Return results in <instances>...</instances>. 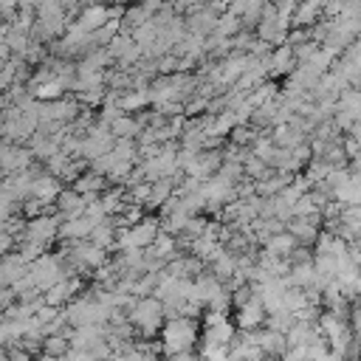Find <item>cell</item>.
Returning a JSON list of instances; mask_svg holds the SVG:
<instances>
[{
	"mask_svg": "<svg viewBox=\"0 0 361 361\" xmlns=\"http://www.w3.org/2000/svg\"><path fill=\"white\" fill-rule=\"evenodd\" d=\"M197 341V322L192 316H172L161 327V350L166 355L186 353Z\"/></svg>",
	"mask_w": 361,
	"mask_h": 361,
	"instance_id": "6da1fadb",
	"label": "cell"
},
{
	"mask_svg": "<svg viewBox=\"0 0 361 361\" xmlns=\"http://www.w3.org/2000/svg\"><path fill=\"white\" fill-rule=\"evenodd\" d=\"M164 305L158 296H138L130 307V324L133 330H138L141 336H155L164 327Z\"/></svg>",
	"mask_w": 361,
	"mask_h": 361,
	"instance_id": "7a4b0ae2",
	"label": "cell"
},
{
	"mask_svg": "<svg viewBox=\"0 0 361 361\" xmlns=\"http://www.w3.org/2000/svg\"><path fill=\"white\" fill-rule=\"evenodd\" d=\"M158 234H161L158 217H141L138 223L118 228L116 248H121V251H147V248L155 243Z\"/></svg>",
	"mask_w": 361,
	"mask_h": 361,
	"instance_id": "3957f363",
	"label": "cell"
},
{
	"mask_svg": "<svg viewBox=\"0 0 361 361\" xmlns=\"http://www.w3.org/2000/svg\"><path fill=\"white\" fill-rule=\"evenodd\" d=\"M316 327H319V333H322V338L327 341V347L333 350V353H344L347 350V344L355 338V333H353V324L347 322V316H338V313H333V310H324L319 319H316Z\"/></svg>",
	"mask_w": 361,
	"mask_h": 361,
	"instance_id": "277c9868",
	"label": "cell"
},
{
	"mask_svg": "<svg viewBox=\"0 0 361 361\" xmlns=\"http://www.w3.org/2000/svg\"><path fill=\"white\" fill-rule=\"evenodd\" d=\"M68 274H65V262H62V257H56V254H42L37 262H31L28 265V282L39 290V293H45L48 288H54L56 282H62Z\"/></svg>",
	"mask_w": 361,
	"mask_h": 361,
	"instance_id": "5b68a950",
	"label": "cell"
},
{
	"mask_svg": "<svg viewBox=\"0 0 361 361\" xmlns=\"http://www.w3.org/2000/svg\"><path fill=\"white\" fill-rule=\"evenodd\" d=\"M113 147H116V135L110 133L107 124L96 121V124H90V127L85 130V135H82V141H79V158L96 161V158H102L104 152H110Z\"/></svg>",
	"mask_w": 361,
	"mask_h": 361,
	"instance_id": "8992f818",
	"label": "cell"
},
{
	"mask_svg": "<svg viewBox=\"0 0 361 361\" xmlns=\"http://www.w3.org/2000/svg\"><path fill=\"white\" fill-rule=\"evenodd\" d=\"M288 34H290V20L279 17V11H276L274 3H265L262 20L257 23V39H262L268 45H285L288 42Z\"/></svg>",
	"mask_w": 361,
	"mask_h": 361,
	"instance_id": "52a82bcc",
	"label": "cell"
},
{
	"mask_svg": "<svg viewBox=\"0 0 361 361\" xmlns=\"http://www.w3.org/2000/svg\"><path fill=\"white\" fill-rule=\"evenodd\" d=\"M37 110V107H34ZM34 110H23V107H8L6 118H3V135L11 141H23L31 138L39 130V118Z\"/></svg>",
	"mask_w": 361,
	"mask_h": 361,
	"instance_id": "ba28073f",
	"label": "cell"
},
{
	"mask_svg": "<svg viewBox=\"0 0 361 361\" xmlns=\"http://www.w3.org/2000/svg\"><path fill=\"white\" fill-rule=\"evenodd\" d=\"M234 338H237V327L228 322V316L220 313V310H206V319H203V344L231 347Z\"/></svg>",
	"mask_w": 361,
	"mask_h": 361,
	"instance_id": "9c48e42d",
	"label": "cell"
},
{
	"mask_svg": "<svg viewBox=\"0 0 361 361\" xmlns=\"http://www.w3.org/2000/svg\"><path fill=\"white\" fill-rule=\"evenodd\" d=\"M68 257H71V265L82 268V271H99L102 265H107V248H102L96 243H87V240L73 243Z\"/></svg>",
	"mask_w": 361,
	"mask_h": 361,
	"instance_id": "30bf717a",
	"label": "cell"
},
{
	"mask_svg": "<svg viewBox=\"0 0 361 361\" xmlns=\"http://www.w3.org/2000/svg\"><path fill=\"white\" fill-rule=\"evenodd\" d=\"M59 217H54V214H39V217H34L28 226H25V231H23V237L28 240V243H37V245H42V248H48L56 237H59Z\"/></svg>",
	"mask_w": 361,
	"mask_h": 361,
	"instance_id": "8fae6325",
	"label": "cell"
},
{
	"mask_svg": "<svg viewBox=\"0 0 361 361\" xmlns=\"http://www.w3.org/2000/svg\"><path fill=\"white\" fill-rule=\"evenodd\" d=\"M217 11L209 6V3H203V6H197V8H192L189 14H186V28H189V34H195V37H212L214 34V28H217Z\"/></svg>",
	"mask_w": 361,
	"mask_h": 361,
	"instance_id": "7c38bea8",
	"label": "cell"
},
{
	"mask_svg": "<svg viewBox=\"0 0 361 361\" xmlns=\"http://www.w3.org/2000/svg\"><path fill=\"white\" fill-rule=\"evenodd\" d=\"M319 223H322V214H307V217H290L285 223V228L296 237L299 245H316L319 240Z\"/></svg>",
	"mask_w": 361,
	"mask_h": 361,
	"instance_id": "4fadbf2b",
	"label": "cell"
},
{
	"mask_svg": "<svg viewBox=\"0 0 361 361\" xmlns=\"http://www.w3.org/2000/svg\"><path fill=\"white\" fill-rule=\"evenodd\" d=\"M265 319H268V310H265L262 299H259L257 290H254V296H251L245 305L237 307V327H243L245 333H248V330H259V327L265 324Z\"/></svg>",
	"mask_w": 361,
	"mask_h": 361,
	"instance_id": "5bb4252c",
	"label": "cell"
},
{
	"mask_svg": "<svg viewBox=\"0 0 361 361\" xmlns=\"http://www.w3.org/2000/svg\"><path fill=\"white\" fill-rule=\"evenodd\" d=\"M110 17H113V8H110V6H104V3H85L82 11H79V17L73 20V25H79V28L87 31V34H93V31H99Z\"/></svg>",
	"mask_w": 361,
	"mask_h": 361,
	"instance_id": "9a60e30c",
	"label": "cell"
},
{
	"mask_svg": "<svg viewBox=\"0 0 361 361\" xmlns=\"http://www.w3.org/2000/svg\"><path fill=\"white\" fill-rule=\"evenodd\" d=\"M296 54L293 48L285 42V45H276L268 56H265V68H268V76H290L293 68H296Z\"/></svg>",
	"mask_w": 361,
	"mask_h": 361,
	"instance_id": "2e32d148",
	"label": "cell"
},
{
	"mask_svg": "<svg viewBox=\"0 0 361 361\" xmlns=\"http://www.w3.org/2000/svg\"><path fill=\"white\" fill-rule=\"evenodd\" d=\"M79 288H82V282H79V276L73 274V276H65L62 282H56L54 288H48V290L42 293V299H45V305H51V307H62V305H71V302L76 299Z\"/></svg>",
	"mask_w": 361,
	"mask_h": 361,
	"instance_id": "e0dca14e",
	"label": "cell"
},
{
	"mask_svg": "<svg viewBox=\"0 0 361 361\" xmlns=\"http://www.w3.org/2000/svg\"><path fill=\"white\" fill-rule=\"evenodd\" d=\"M93 228H96V223H93L90 217L79 214V217L62 220V226H59V237H62V240H71V243H79V240H90Z\"/></svg>",
	"mask_w": 361,
	"mask_h": 361,
	"instance_id": "ac0fdd59",
	"label": "cell"
},
{
	"mask_svg": "<svg viewBox=\"0 0 361 361\" xmlns=\"http://www.w3.org/2000/svg\"><path fill=\"white\" fill-rule=\"evenodd\" d=\"M56 212H59V220H71V217H79V214H85V206H87V197L85 195H79L76 189H71V192H65L62 189V195L56 197Z\"/></svg>",
	"mask_w": 361,
	"mask_h": 361,
	"instance_id": "d6986e66",
	"label": "cell"
},
{
	"mask_svg": "<svg viewBox=\"0 0 361 361\" xmlns=\"http://www.w3.org/2000/svg\"><path fill=\"white\" fill-rule=\"evenodd\" d=\"M254 338H257V344H259V350H262L265 358L282 355L285 347H288L285 333H276V330H271V327H265V330H254Z\"/></svg>",
	"mask_w": 361,
	"mask_h": 361,
	"instance_id": "ffe728a7",
	"label": "cell"
},
{
	"mask_svg": "<svg viewBox=\"0 0 361 361\" xmlns=\"http://www.w3.org/2000/svg\"><path fill=\"white\" fill-rule=\"evenodd\" d=\"M116 96V104L121 107V113H133V110H144L152 96H149V87H130L124 93H113Z\"/></svg>",
	"mask_w": 361,
	"mask_h": 361,
	"instance_id": "44dd1931",
	"label": "cell"
},
{
	"mask_svg": "<svg viewBox=\"0 0 361 361\" xmlns=\"http://www.w3.org/2000/svg\"><path fill=\"white\" fill-rule=\"evenodd\" d=\"M59 195H62V189H59V180L54 175H37L34 178V186H31V197L34 200L48 206V203H56Z\"/></svg>",
	"mask_w": 361,
	"mask_h": 361,
	"instance_id": "7402d4cb",
	"label": "cell"
},
{
	"mask_svg": "<svg viewBox=\"0 0 361 361\" xmlns=\"http://www.w3.org/2000/svg\"><path fill=\"white\" fill-rule=\"evenodd\" d=\"M200 271H203V262L197 257H172L166 262V274L178 279H195L200 276Z\"/></svg>",
	"mask_w": 361,
	"mask_h": 361,
	"instance_id": "603a6c76",
	"label": "cell"
},
{
	"mask_svg": "<svg viewBox=\"0 0 361 361\" xmlns=\"http://www.w3.org/2000/svg\"><path fill=\"white\" fill-rule=\"evenodd\" d=\"M110 133L116 135V141H121V138L135 141V138L144 133V121H141V118H135V116H130V113H121V116L110 124Z\"/></svg>",
	"mask_w": 361,
	"mask_h": 361,
	"instance_id": "cb8c5ba5",
	"label": "cell"
},
{
	"mask_svg": "<svg viewBox=\"0 0 361 361\" xmlns=\"http://www.w3.org/2000/svg\"><path fill=\"white\" fill-rule=\"evenodd\" d=\"M296 248H299V243H296V237H293L288 228H285V231H276V234H271V237L265 240V251L274 254V257H282V259H288Z\"/></svg>",
	"mask_w": 361,
	"mask_h": 361,
	"instance_id": "d4e9b609",
	"label": "cell"
},
{
	"mask_svg": "<svg viewBox=\"0 0 361 361\" xmlns=\"http://www.w3.org/2000/svg\"><path fill=\"white\" fill-rule=\"evenodd\" d=\"M147 257L161 259L164 265H166L172 257H178V243H175V234H169V231H164V228H161V234L155 237V243L147 248Z\"/></svg>",
	"mask_w": 361,
	"mask_h": 361,
	"instance_id": "484cf974",
	"label": "cell"
},
{
	"mask_svg": "<svg viewBox=\"0 0 361 361\" xmlns=\"http://www.w3.org/2000/svg\"><path fill=\"white\" fill-rule=\"evenodd\" d=\"M68 87H71V85H68L65 79L54 76V79L42 82V85H34V87H31V96H34L37 102H59V99H65V90H68Z\"/></svg>",
	"mask_w": 361,
	"mask_h": 361,
	"instance_id": "4316f807",
	"label": "cell"
},
{
	"mask_svg": "<svg viewBox=\"0 0 361 361\" xmlns=\"http://www.w3.org/2000/svg\"><path fill=\"white\" fill-rule=\"evenodd\" d=\"M73 189L79 192V195H85V197H99L102 192H104V178L99 175V172H82L76 180H73Z\"/></svg>",
	"mask_w": 361,
	"mask_h": 361,
	"instance_id": "83f0119b",
	"label": "cell"
},
{
	"mask_svg": "<svg viewBox=\"0 0 361 361\" xmlns=\"http://www.w3.org/2000/svg\"><path fill=\"white\" fill-rule=\"evenodd\" d=\"M116 237H118V226H116L113 217H107L104 223H99V226L93 228L90 243H96V245H102V248H113V245H116Z\"/></svg>",
	"mask_w": 361,
	"mask_h": 361,
	"instance_id": "f1b7e54d",
	"label": "cell"
},
{
	"mask_svg": "<svg viewBox=\"0 0 361 361\" xmlns=\"http://www.w3.org/2000/svg\"><path fill=\"white\" fill-rule=\"evenodd\" d=\"M243 28H245V25H243V20H240L234 11H226V14H220V17H217V28H214V34H217V37H223V39H234Z\"/></svg>",
	"mask_w": 361,
	"mask_h": 361,
	"instance_id": "f546056e",
	"label": "cell"
},
{
	"mask_svg": "<svg viewBox=\"0 0 361 361\" xmlns=\"http://www.w3.org/2000/svg\"><path fill=\"white\" fill-rule=\"evenodd\" d=\"M42 353L51 355V358H62V355L71 353V338L62 336V333H51V336H45V341H42Z\"/></svg>",
	"mask_w": 361,
	"mask_h": 361,
	"instance_id": "4dcf8cb0",
	"label": "cell"
},
{
	"mask_svg": "<svg viewBox=\"0 0 361 361\" xmlns=\"http://www.w3.org/2000/svg\"><path fill=\"white\" fill-rule=\"evenodd\" d=\"M293 324H296V316H293V313H288V310L268 313V327H271V330H276V333H288Z\"/></svg>",
	"mask_w": 361,
	"mask_h": 361,
	"instance_id": "1f68e13d",
	"label": "cell"
},
{
	"mask_svg": "<svg viewBox=\"0 0 361 361\" xmlns=\"http://www.w3.org/2000/svg\"><path fill=\"white\" fill-rule=\"evenodd\" d=\"M113 361H155V353L152 347H127Z\"/></svg>",
	"mask_w": 361,
	"mask_h": 361,
	"instance_id": "d6a6232c",
	"label": "cell"
},
{
	"mask_svg": "<svg viewBox=\"0 0 361 361\" xmlns=\"http://www.w3.org/2000/svg\"><path fill=\"white\" fill-rule=\"evenodd\" d=\"M17 254H20V259H23V262H28V265H31V262H37V259H39V257H42L45 251H42V245H37V243H28V240H23V243H20V251H17Z\"/></svg>",
	"mask_w": 361,
	"mask_h": 361,
	"instance_id": "836d02e7",
	"label": "cell"
},
{
	"mask_svg": "<svg viewBox=\"0 0 361 361\" xmlns=\"http://www.w3.org/2000/svg\"><path fill=\"white\" fill-rule=\"evenodd\" d=\"M23 59H25V62H45V45L34 39V42L28 45V51H25Z\"/></svg>",
	"mask_w": 361,
	"mask_h": 361,
	"instance_id": "e575fe53",
	"label": "cell"
},
{
	"mask_svg": "<svg viewBox=\"0 0 361 361\" xmlns=\"http://www.w3.org/2000/svg\"><path fill=\"white\" fill-rule=\"evenodd\" d=\"M197 6H203V0H175V3H172L175 14H183V11L189 14V11H192V8H197Z\"/></svg>",
	"mask_w": 361,
	"mask_h": 361,
	"instance_id": "d590c367",
	"label": "cell"
},
{
	"mask_svg": "<svg viewBox=\"0 0 361 361\" xmlns=\"http://www.w3.org/2000/svg\"><path fill=\"white\" fill-rule=\"evenodd\" d=\"M350 324H353V333L361 338V302L353 305V310H350Z\"/></svg>",
	"mask_w": 361,
	"mask_h": 361,
	"instance_id": "8d00e7d4",
	"label": "cell"
},
{
	"mask_svg": "<svg viewBox=\"0 0 361 361\" xmlns=\"http://www.w3.org/2000/svg\"><path fill=\"white\" fill-rule=\"evenodd\" d=\"M20 8V0H0V17H11Z\"/></svg>",
	"mask_w": 361,
	"mask_h": 361,
	"instance_id": "74e56055",
	"label": "cell"
},
{
	"mask_svg": "<svg viewBox=\"0 0 361 361\" xmlns=\"http://www.w3.org/2000/svg\"><path fill=\"white\" fill-rule=\"evenodd\" d=\"M169 361H203V358L195 355L192 350H186V353H175V355H169Z\"/></svg>",
	"mask_w": 361,
	"mask_h": 361,
	"instance_id": "f35d334b",
	"label": "cell"
},
{
	"mask_svg": "<svg viewBox=\"0 0 361 361\" xmlns=\"http://www.w3.org/2000/svg\"><path fill=\"white\" fill-rule=\"evenodd\" d=\"M8 361H28V350H23V347L8 350Z\"/></svg>",
	"mask_w": 361,
	"mask_h": 361,
	"instance_id": "ab89813d",
	"label": "cell"
},
{
	"mask_svg": "<svg viewBox=\"0 0 361 361\" xmlns=\"http://www.w3.org/2000/svg\"><path fill=\"white\" fill-rule=\"evenodd\" d=\"M8 59H11V51H8L6 37H3V39H0V65H3V62H8Z\"/></svg>",
	"mask_w": 361,
	"mask_h": 361,
	"instance_id": "60d3db41",
	"label": "cell"
},
{
	"mask_svg": "<svg viewBox=\"0 0 361 361\" xmlns=\"http://www.w3.org/2000/svg\"><path fill=\"white\" fill-rule=\"evenodd\" d=\"M3 107H6V93L0 90V110H3Z\"/></svg>",
	"mask_w": 361,
	"mask_h": 361,
	"instance_id": "b9f144b4",
	"label": "cell"
},
{
	"mask_svg": "<svg viewBox=\"0 0 361 361\" xmlns=\"http://www.w3.org/2000/svg\"><path fill=\"white\" fill-rule=\"evenodd\" d=\"M0 361H8V353L6 350H0Z\"/></svg>",
	"mask_w": 361,
	"mask_h": 361,
	"instance_id": "7bdbcfd3",
	"label": "cell"
},
{
	"mask_svg": "<svg viewBox=\"0 0 361 361\" xmlns=\"http://www.w3.org/2000/svg\"><path fill=\"white\" fill-rule=\"evenodd\" d=\"M37 361H56V358H51V355H42V358H37Z\"/></svg>",
	"mask_w": 361,
	"mask_h": 361,
	"instance_id": "ee69618b",
	"label": "cell"
}]
</instances>
